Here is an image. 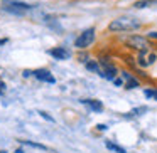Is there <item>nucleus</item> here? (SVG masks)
I'll return each mask as SVG.
<instances>
[{"mask_svg": "<svg viewBox=\"0 0 157 153\" xmlns=\"http://www.w3.org/2000/svg\"><path fill=\"white\" fill-rule=\"evenodd\" d=\"M140 29V22L133 17H120L115 19L112 24L108 25L110 32H132Z\"/></svg>", "mask_w": 157, "mask_h": 153, "instance_id": "f257e3e1", "label": "nucleus"}, {"mask_svg": "<svg viewBox=\"0 0 157 153\" xmlns=\"http://www.w3.org/2000/svg\"><path fill=\"white\" fill-rule=\"evenodd\" d=\"M2 5H4V10L10 12V14H15V15H22L29 9H32L29 4L19 2V0H2Z\"/></svg>", "mask_w": 157, "mask_h": 153, "instance_id": "f03ea898", "label": "nucleus"}, {"mask_svg": "<svg viewBox=\"0 0 157 153\" xmlns=\"http://www.w3.org/2000/svg\"><path fill=\"white\" fill-rule=\"evenodd\" d=\"M93 41H95V29L90 27L78 35V39L75 41V46L78 49H85V47H88V46H91Z\"/></svg>", "mask_w": 157, "mask_h": 153, "instance_id": "7ed1b4c3", "label": "nucleus"}, {"mask_svg": "<svg viewBox=\"0 0 157 153\" xmlns=\"http://www.w3.org/2000/svg\"><path fill=\"white\" fill-rule=\"evenodd\" d=\"M125 44L128 46L130 49H135V51H147L150 47L149 41L145 37H140V35H132V37H127L125 39Z\"/></svg>", "mask_w": 157, "mask_h": 153, "instance_id": "20e7f679", "label": "nucleus"}, {"mask_svg": "<svg viewBox=\"0 0 157 153\" xmlns=\"http://www.w3.org/2000/svg\"><path fill=\"white\" fill-rule=\"evenodd\" d=\"M154 61H155V54H154V52H150L149 49H147V51H140L139 52V57H137L139 66L147 67V66H152Z\"/></svg>", "mask_w": 157, "mask_h": 153, "instance_id": "39448f33", "label": "nucleus"}, {"mask_svg": "<svg viewBox=\"0 0 157 153\" xmlns=\"http://www.w3.org/2000/svg\"><path fill=\"white\" fill-rule=\"evenodd\" d=\"M101 66H103L101 76H103L105 79H110V81H113V79H115V76H117V67H115L113 64H110V62H106V61H103Z\"/></svg>", "mask_w": 157, "mask_h": 153, "instance_id": "423d86ee", "label": "nucleus"}, {"mask_svg": "<svg viewBox=\"0 0 157 153\" xmlns=\"http://www.w3.org/2000/svg\"><path fill=\"white\" fill-rule=\"evenodd\" d=\"M34 74H36V78H37L39 81L49 82V84H54V82H56L54 76H52L48 69H37V71H34Z\"/></svg>", "mask_w": 157, "mask_h": 153, "instance_id": "0eeeda50", "label": "nucleus"}, {"mask_svg": "<svg viewBox=\"0 0 157 153\" xmlns=\"http://www.w3.org/2000/svg\"><path fill=\"white\" fill-rule=\"evenodd\" d=\"M49 54H51L54 59H59V61L68 59L69 56H71V54H69V51H68V49H64V47H54V49L49 51Z\"/></svg>", "mask_w": 157, "mask_h": 153, "instance_id": "6e6552de", "label": "nucleus"}, {"mask_svg": "<svg viewBox=\"0 0 157 153\" xmlns=\"http://www.w3.org/2000/svg\"><path fill=\"white\" fill-rule=\"evenodd\" d=\"M122 78L125 79V89H133V88H139V81H137L135 78H132V76L128 74V72H125L123 71L122 72Z\"/></svg>", "mask_w": 157, "mask_h": 153, "instance_id": "1a4fd4ad", "label": "nucleus"}, {"mask_svg": "<svg viewBox=\"0 0 157 153\" xmlns=\"http://www.w3.org/2000/svg\"><path fill=\"white\" fill-rule=\"evenodd\" d=\"M83 104H86L90 109H93V111H96V113L103 111V104L98 99H83Z\"/></svg>", "mask_w": 157, "mask_h": 153, "instance_id": "9d476101", "label": "nucleus"}, {"mask_svg": "<svg viewBox=\"0 0 157 153\" xmlns=\"http://www.w3.org/2000/svg\"><path fill=\"white\" fill-rule=\"evenodd\" d=\"M157 4V0H139V2H135L133 4V7L135 9H145V7H150V5Z\"/></svg>", "mask_w": 157, "mask_h": 153, "instance_id": "9b49d317", "label": "nucleus"}, {"mask_svg": "<svg viewBox=\"0 0 157 153\" xmlns=\"http://www.w3.org/2000/svg\"><path fill=\"white\" fill-rule=\"evenodd\" d=\"M86 67H88L90 71H93V72L101 74V67H100V64H98V62H95V61H88V62H86Z\"/></svg>", "mask_w": 157, "mask_h": 153, "instance_id": "f8f14e48", "label": "nucleus"}, {"mask_svg": "<svg viewBox=\"0 0 157 153\" xmlns=\"http://www.w3.org/2000/svg\"><path fill=\"white\" fill-rule=\"evenodd\" d=\"M24 143V145L27 146H32V148H39V150H44V151H49V148L46 145H41V143H34V141H29V140H25V141H21Z\"/></svg>", "mask_w": 157, "mask_h": 153, "instance_id": "ddd939ff", "label": "nucleus"}, {"mask_svg": "<svg viewBox=\"0 0 157 153\" xmlns=\"http://www.w3.org/2000/svg\"><path fill=\"white\" fill-rule=\"evenodd\" d=\"M106 148L112 150V151H115V153H127L125 148H122V146L115 145V143H112V141H106Z\"/></svg>", "mask_w": 157, "mask_h": 153, "instance_id": "4468645a", "label": "nucleus"}, {"mask_svg": "<svg viewBox=\"0 0 157 153\" xmlns=\"http://www.w3.org/2000/svg\"><path fill=\"white\" fill-rule=\"evenodd\" d=\"M145 96H147V98H154V99H157V91L147 89V91H145Z\"/></svg>", "mask_w": 157, "mask_h": 153, "instance_id": "2eb2a0df", "label": "nucleus"}, {"mask_svg": "<svg viewBox=\"0 0 157 153\" xmlns=\"http://www.w3.org/2000/svg\"><path fill=\"white\" fill-rule=\"evenodd\" d=\"M39 115H41V116H42V118H46V119H48V121H52V118H51V116H49V115H48V113H44V111H41V113H39Z\"/></svg>", "mask_w": 157, "mask_h": 153, "instance_id": "dca6fc26", "label": "nucleus"}, {"mask_svg": "<svg viewBox=\"0 0 157 153\" xmlns=\"http://www.w3.org/2000/svg\"><path fill=\"white\" fill-rule=\"evenodd\" d=\"M2 93H5V82L4 81H0V94Z\"/></svg>", "mask_w": 157, "mask_h": 153, "instance_id": "f3484780", "label": "nucleus"}, {"mask_svg": "<svg viewBox=\"0 0 157 153\" xmlns=\"http://www.w3.org/2000/svg\"><path fill=\"white\" fill-rule=\"evenodd\" d=\"M149 37L150 39H157V32H149Z\"/></svg>", "mask_w": 157, "mask_h": 153, "instance_id": "a211bd4d", "label": "nucleus"}, {"mask_svg": "<svg viewBox=\"0 0 157 153\" xmlns=\"http://www.w3.org/2000/svg\"><path fill=\"white\" fill-rule=\"evenodd\" d=\"M113 82H115L117 86H122V84H123V82H122V79H113Z\"/></svg>", "mask_w": 157, "mask_h": 153, "instance_id": "6ab92c4d", "label": "nucleus"}, {"mask_svg": "<svg viewBox=\"0 0 157 153\" xmlns=\"http://www.w3.org/2000/svg\"><path fill=\"white\" fill-rule=\"evenodd\" d=\"M96 128H98L100 131H105V129H106V126H105V125H98V126H96Z\"/></svg>", "mask_w": 157, "mask_h": 153, "instance_id": "aec40b11", "label": "nucleus"}, {"mask_svg": "<svg viewBox=\"0 0 157 153\" xmlns=\"http://www.w3.org/2000/svg\"><path fill=\"white\" fill-rule=\"evenodd\" d=\"M31 74H32L31 71H24V78H29V76H31Z\"/></svg>", "mask_w": 157, "mask_h": 153, "instance_id": "412c9836", "label": "nucleus"}, {"mask_svg": "<svg viewBox=\"0 0 157 153\" xmlns=\"http://www.w3.org/2000/svg\"><path fill=\"white\" fill-rule=\"evenodd\" d=\"M4 44H7V39H0V46H4Z\"/></svg>", "mask_w": 157, "mask_h": 153, "instance_id": "4be33fe9", "label": "nucleus"}, {"mask_svg": "<svg viewBox=\"0 0 157 153\" xmlns=\"http://www.w3.org/2000/svg\"><path fill=\"white\" fill-rule=\"evenodd\" d=\"M0 153H5V151H0Z\"/></svg>", "mask_w": 157, "mask_h": 153, "instance_id": "5701e85b", "label": "nucleus"}]
</instances>
